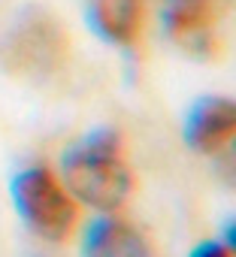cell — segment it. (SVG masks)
I'll return each instance as SVG.
<instances>
[{
    "instance_id": "cell-1",
    "label": "cell",
    "mask_w": 236,
    "mask_h": 257,
    "mask_svg": "<svg viewBox=\"0 0 236 257\" xmlns=\"http://www.w3.org/2000/svg\"><path fill=\"white\" fill-rule=\"evenodd\" d=\"M58 176L79 206H88L100 215L122 212L137 188L125 143L115 131H91L73 143L61 158Z\"/></svg>"
},
{
    "instance_id": "cell-2",
    "label": "cell",
    "mask_w": 236,
    "mask_h": 257,
    "mask_svg": "<svg viewBox=\"0 0 236 257\" xmlns=\"http://www.w3.org/2000/svg\"><path fill=\"white\" fill-rule=\"evenodd\" d=\"M13 203L22 221L46 242H67L82 224V206L49 167H25L13 179Z\"/></svg>"
},
{
    "instance_id": "cell-3",
    "label": "cell",
    "mask_w": 236,
    "mask_h": 257,
    "mask_svg": "<svg viewBox=\"0 0 236 257\" xmlns=\"http://www.w3.org/2000/svg\"><path fill=\"white\" fill-rule=\"evenodd\" d=\"M70 55L67 31L46 13H34L10 31L4 43V61L22 76H49L64 67Z\"/></svg>"
},
{
    "instance_id": "cell-4",
    "label": "cell",
    "mask_w": 236,
    "mask_h": 257,
    "mask_svg": "<svg viewBox=\"0 0 236 257\" xmlns=\"http://www.w3.org/2000/svg\"><path fill=\"white\" fill-rule=\"evenodd\" d=\"M230 0H167L164 25L173 43H179L191 55H215L218 52V28Z\"/></svg>"
},
{
    "instance_id": "cell-5",
    "label": "cell",
    "mask_w": 236,
    "mask_h": 257,
    "mask_svg": "<svg viewBox=\"0 0 236 257\" xmlns=\"http://www.w3.org/2000/svg\"><path fill=\"white\" fill-rule=\"evenodd\" d=\"M82 257H161L155 239L118 212L100 215L82 236Z\"/></svg>"
},
{
    "instance_id": "cell-6",
    "label": "cell",
    "mask_w": 236,
    "mask_h": 257,
    "mask_svg": "<svg viewBox=\"0 0 236 257\" xmlns=\"http://www.w3.org/2000/svg\"><path fill=\"white\" fill-rule=\"evenodd\" d=\"M185 143L200 155H218L236 143V100L203 97L191 106L185 121Z\"/></svg>"
},
{
    "instance_id": "cell-7",
    "label": "cell",
    "mask_w": 236,
    "mask_h": 257,
    "mask_svg": "<svg viewBox=\"0 0 236 257\" xmlns=\"http://www.w3.org/2000/svg\"><path fill=\"white\" fill-rule=\"evenodd\" d=\"M88 22L109 46L134 49L146 34L149 0H88Z\"/></svg>"
},
{
    "instance_id": "cell-8",
    "label": "cell",
    "mask_w": 236,
    "mask_h": 257,
    "mask_svg": "<svg viewBox=\"0 0 236 257\" xmlns=\"http://www.w3.org/2000/svg\"><path fill=\"white\" fill-rule=\"evenodd\" d=\"M191 257H236V254H233L224 242H212V239H209V242H200V245L191 251Z\"/></svg>"
},
{
    "instance_id": "cell-9",
    "label": "cell",
    "mask_w": 236,
    "mask_h": 257,
    "mask_svg": "<svg viewBox=\"0 0 236 257\" xmlns=\"http://www.w3.org/2000/svg\"><path fill=\"white\" fill-rule=\"evenodd\" d=\"M224 245H227V248H230V251L236 254V221H233V224L227 227V236H224Z\"/></svg>"
},
{
    "instance_id": "cell-10",
    "label": "cell",
    "mask_w": 236,
    "mask_h": 257,
    "mask_svg": "<svg viewBox=\"0 0 236 257\" xmlns=\"http://www.w3.org/2000/svg\"><path fill=\"white\" fill-rule=\"evenodd\" d=\"M233 146H236V143H233Z\"/></svg>"
}]
</instances>
